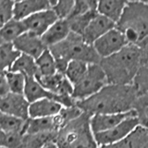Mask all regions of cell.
Listing matches in <instances>:
<instances>
[{"label":"cell","instance_id":"obj_1","mask_svg":"<svg viewBox=\"0 0 148 148\" xmlns=\"http://www.w3.org/2000/svg\"><path fill=\"white\" fill-rule=\"evenodd\" d=\"M139 94L133 84H108L96 95L83 101L76 102L82 112L96 114L127 113L133 110Z\"/></svg>","mask_w":148,"mask_h":148},{"label":"cell","instance_id":"obj_2","mask_svg":"<svg viewBox=\"0 0 148 148\" xmlns=\"http://www.w3.org/2000/svg\"><path fill=\"white\" fill-rule=\"evenodd\" d=\"M147 61L148 55L145 49L127 45L119 52L102 58L99 64L109 84L131 85Z\"/></svg>","mask_w":148,"mask_h":148},{"label":"cell","instance_id":"obj_3","mask_svg":"<svg viewBox=\"0 0 148 148\" xmlns=\"http://www.w3.org/2000/svg\"><path fill=\"white\" fill-rule=\"evenodd\" d=\"M116 28L129 45L145 49L148 45V2L127 1Z\"/></svg>","mask_w":148,"mask_h":148},{"label":"cell","instance_id":"obj_4","mask_svg":"<svg viewBox=\"0 0 148 148\" xmlns=\"http://www.w3.org/2000/svg\"><path fill=\"white\" fill-rule=\"evenodd\" d=\"M57 63L58 71L65 73L69 63L73 60L87 64H99L101 58L94 45L86 43L82 35L71 32L63 42L48 48Z\"/></svg>","mask_w":148,"mask_h":148},{"label":"cell","instance_id":"obj_5","mask_svg":"<svg viewBox=\"0 0 148 148\" xmlns=\"http://www.w3.org/2000/svg\"><path fill=\"white\" fill-rule=\"evenodd\" d=\"M91 115L85 112L60 130L56 139L58 148H99L92 132Z\"/></svg>","mask_w":148,"mask_h":148},{"label":"cell","instance_id":"obj_6","mask_svg":"<svg viewBox=\"0 0 148 148\" xmlns=\"http://www.w3.org/2000/svg\"><path fill=\"white\" fill-rule=\"evenodd\" d=\"M108 84V78L100 64H90L84 77L74 85L72 98L76 102L88 99Z\"/></svg>","mask_w":148,"mask_h":148},{"label":"cell","instance_id":"obj_7","mask_svg":"<svg viewBox=\"0 0 148 148\" xmlns=\"http://www.w3.org/2000/svg\"><path fill=\"white\" fill-rule=\"evenodd\" d=\"M139 126V122L136 117H131L125 119L111 130L94 134L95 139L98 146L115 145L125 140L134 130Z\"/></svg>","mask_w":148,"mask_h":148},{"label":"cell","instance_id":"obj_8","mask_svg":"<svg viewBox=\"0 0 148 148\" xmlns=\"http://www.w3.org/2000/svg\"><path fill=\"white\" fill-rule=\"evenodd\" d=\"M128 44L126 38L117 28H114L106 32L98 40H96L92 45L96 53L102 58H108L116 53L119 52Z\"/></svg>","mask_w":148,"mask_h":148},{"label":"cell","instance_id":"obj_9","mask_svg":"<svg viewBox=\"0 0 148 148\" xmlns=\"http://www.w3.org/2000/svg\"><path fill=\"white\" fill-rule=\"evenodd\" d=\"M30 103L23 95L9 92L0 97V112L21 119H29Z\"/></svg>","mask_w":148,"mask_h":148},{"label":"cell","instance_id":"obj_10","mask_svg":"<svg viewBox=\"0 0 148 148\" xmlns=\"http://www.w3.org/2000/svg\"><path fill=\"white\" fill-rule=\"evenodd\" d=\"M58 20V18L53 9L48 8L28 17L23 21V22L26 26L27 32L42 37Z\"/></svg>","mask_w":148,"mask_h":148},{"label":"cell","instance_id":"obj_11","mask_svg":"<svg viewBox=\"0 0 148 148\" xmlns=\"http://www.w3.org/2000/svg\"><path fill=\"white\" fill-rule=\"evenodd\" d=\"M35 79L45 90L59 96H72L74 86L64 73L57 72L50 76H36Z\"/></svg>","mask_w":148,"mask_h":148},{"label":"cell","instance_id":"obj_12","mask_svg":"<svg viewBox=\"0 0 148 148\" xmlns=\"http://www.w3.org/2000/svg\"><path fill=\"white\" fill-rule=\"evenodd\" d=\"M131 117H136L134 110H132L127 113L92 115L91 116L90 119L92 132L94 134L106 132Z\"/></svg>","mask_w":148,"mask_h":148},{"label":"cell","instance_id":"obj_13","mask_svg":"<svg viewBox=\"0 0 148 148\" xmlns=\"http://www.w3.org/2000/svg\"><path fill=\"white\" fill-rule=\"evenodd\" d=\"M14 47L21 54L30 56L37 59L47 47L42 41V38L30 32H26L13 43Z\"/></svg>","mask_w":148,"mask_h":148},{"label":"cell","instance_id":"obj_14","mask_svg":"<svg viewBox=\"0 0 148 148\" xmlns=\"http://www.w3.org/2000/svg\"><path fill=\"white\" fill-rule=\"evenodd\" d=\"M65 125L66 122L60 114L50 118L29 119L25 133H58Z\"/></svg>","mask_w":148,"mask_h":148},{"label":"cell","instance_id":"obj_15","mask_svg":"<svg viewBox=\"0 0 148 148\" xmlns=\"http://www.w3.org/2000/svg\"><path fill=\"white\" fill-rule=\"evenodd\" d=\"M114 28H116V23L98 13L91 21L82 36L86 43L92 45L96 40Z\"/></svg>","mask_w":148,"mask_h":148},{"label":"cell","instance_id":"obj_16","mask_svg":"<svg viewBox=\"0 0 148 148\" xmlns=\"http://www.w3.org/2000/svg\"><path fill=\"white\" fill-rule=\"evenodd\" d=\"M52 8V1L46 0H23L15 1L13 18L18 21H24L34 14Z\"/></svg>","mask_w":148,"mask_h":148},{"label":"cell","instance_id":"obj_17","mask_svg":"<svg viewBox=\"0 0 148 148\" xmlns=\"http://www.w3.org/2000/svg\"><path fill=\"white\" fill-rule=\"evenodd\" d=\"M71 32L67 20H58L41 37L47 48L63 42Z\"/></svg>","mask_w":148,"mask_h":148},{"label":"cell","instance_id":"obj_18","mask_svg":"<svg viewBox=\"0 0 148 148\" xmlns=\"http://www.w3.org/2000/svg\"><path fill=\"white\" fill-rule=\"evenodd\" d=\"M63 106L58 102L51 99H41L30 104L29 119L55 117L60 113Z\"/></svg>","mask_w":148,"mask_h":148},{"label":"cell","instance_id":"obj_19","mask_svg":"<svg viewBox=\"0 0 148 148\" xmlns=\"http://www.w3.org/2000/svg\"><path fill=\"white\" fill-rule=\"evenodd\" d=\"M126 3L127 1H120V0L98 1L97 2V12L117 24V22L122 16Z\"/></svg>","mask_w":148,"mask_h":148},{"label":"cell","instance_id":"obj_20","mask_svg":"<svg viewBox=\"0 0 148 148\" xmlns=\"http://www.w3.org/2000/svg\"><path fill=\"white\" fill-rule=\"evenodd\" d=\"M58 133H24L18 148H43L55 143Z\"/></svg>","mask_w":148,"mask_h":148},{"label":"cell","instance_id":"obj_21","mask_svg":"<svg viewBox=\"0 0 148 148\" xmlns=\"http://www.w3.org/2000/svg\"><path fill=\"white\" fill-rule=\"evenodd\" d=\"M26 32L27 29L23 21H18L13 18L0 29V36L4 43L13 44L18 37L25 34Z\"/></svg>","mask_w":148,"mask_h":148},{"label":"cell","instance_id":"obj_22","mask_svg":"<svg viewBox=\"0 0 148 148\" xmlns=\"http://www.w3.org/2000/svg\"><path fill=\"white\" fill-rule=\"evenodd\" d=\"M8 71L21 73L26 78H35L37 73H38V69H37V65L34 58H32L30 56L21 54L15 61V63L12 65L11 69Z\"/></svg>","mask_w":148,"mask_h":148},{"label":"cell","instance_id":"obj_23","mask_svg":"<svg viewBox=\"0 0 148 148\" xmlns=\"http://www.w3.org/2000/svg\"><path fill=\"white\" fill-rule=\"evenodd\" d=\"M27 120L0 112V130L9 133L24 134Z\"/></svg>","mask_w":148,"mask_h":148},{"label":"cell","instance_id":"obj_24","mask_svg":"<svg viewBox=\"0 0 148 148\" xmlns=\"http://www.w3.org/2000/svg\"><path fill=\"white\" fill-rule=\"evenodd\" d=\"M21 54L11 43H4L0 45V71L7 72L11 69Z\"/></svg>","mask_w":148,"mask_h":148},{"label":"cell","instance_id":"obj_25","mask_svg":"<svg viewBox=\"0 0 148 148\" xmlns=\"http://www.w3.org/2000/svg\"><path fill=\"white\" fill-rule=\"evenodd\" d=\"M35 62L38 69L36 76H50L58 72L57 63L48 48L38 58L35 59Z\"/></svg>","mask_w":148,"mask_h":148},{"label":"cell","instance_id":"obj_26","mask_svg":"<svg viewBox=\"0 0 148 148\" xmlns=\"http://www.w3.org/2000/svg\"><path fill=\"white\" fill-rule=\"evenodd\" d=\"M88 67H89V64L85 62L79 61V60H73V61H71L69 63L64 74L68 80L71 82V84L74 86L84 77L87 72Z\"/></svg>","mask_w":148,"mask_h":148},{"label":"cell","instance_id":"obj_27","mask_svg":"<svg viewBox=\"0 0 148 148\" xmlns=\"http://www.w3.org/2000/svg\"><path fill=\"white\" fill-rule=\"evenodd\" d=\"M97 14H98L97 9H94V10H91L89 12L83 14V15L67 20L69 21V27H71V32H74V34H79V35H82L83 32L85 31V29L87 28V26L89 25L91 21L97 15Z\"/></svg>","mask_w":148,"mask_h":148},{"label":"cell","instance_id":"obj_28","mask_svg":"<svg viewBox=\"0 0 148 148\" xmlns=\"http://www.w3.org/2000/svg\"><path fill=\"white\" fill-rule=\"evenodd\" d=\"M139 126L148 130V95H139L134 105Z\"/></svg>","mask_w":148,"mask_h":148},{"label":"cell","instance_id":"obj_29","mask_svg":"<svg viewBox=\"0 0 148 148\" xmlns=\"http://www.w3.org/2000/svg\"><path fill=\"white\" fill-rule=\"evenodd\" d=\"M7 80L10 92L17 95H23L26 83V77L23 74L18 72L7 71Z\"/></svg>","mask_w":148,"mask_h":148},{"label":"cell","instance_id":"obj_30","mask_svg":"<svg viewBox=\"0 0 148 148\" xmlns=\"http://www.w3.org/2000/svg\"><path fill=\"white\" fill-rule=\"evenodd\" d=\"M75 1L64 0V1H52V8L58 20H68L72 11Z\"/></svg>","mask_w":148,"mask_h":148},{"label":"cell","instance_id":"obj_31","mask_svg":"<svg viewBox=\"0 0 148 148\" xmlns=\"http://www.w3.org/2000/svg\"><path fill=\"white\" fill-rule=\"evenodd\" d=\"M139 95H148V61L143 66L133 82Z\"/></svg>","mask_w":148,"mask_h":148},{"label":"cell","instance_id":"obj_32","mask_svg":"<svg viewBox=\"0 0 148 148\" xmlns=\"http://www.w3.org/2000/svg\"><path fill=\"white\" fill-rule=\"evenodd\" d=\"M97 2L98 1H92V0H78V1H75L69 18L81 16L91 10L97 9Z\"/></svg>","mask_w":148,"mask_h":148},{"label":"cell","instance_id":"obj_33","mask_svg":"<svg viewBox=\"0 0 148 148\" xmlns=\"http://www.w3.org/2000/svg\"><path fill=\"white\" fill-rule=\"evenodd\" d=\"M23 134L9 133L0 130V147L18 148Z\"/></svg>","mask_w":148,"mask_h":148},{"label":"cell","instance_id":"obj_34","mask_svg":"<svg viewBox=\"0 0 148 148\" xmlns=\"http://www.w3.org/2000/svg\"><path fill=\"white\" fill-rule=\"evenodd\" d=\"M15 1L0 0V29L13 18V8Z\"/></svg>","mask_w":148,"mask_h":148},{"label":"cell","instance_id":"obj_35","mask_svg":"<svg viewBox=\"0 0 148 148\" xmlns=\"http://www.w3.org/2000/svg\"><path fill=\"white\" fill-rule=\"evenodd\" d=\"M9 92L10 91L7 80V72L0 71V97L7 95Z\"/></svg>","mask_w":148,"mask_h":148},{"label":"cell","instance_id":"obj_36","mask_svg":"<svg viewBox=\"0 0 148 148\" xmlns=\"http://www.w3.org/2000/svg\"><path fill=\"white\" fill-rule=\"evenodd\" d=\"M43 148H58V147L56 145V143H48L47 145L44 146Z\"/></svg>","mask_w":148,"mask_h":148},{"label":"cell","instance_id":"obj_37","mask_svg":"<svg viewBox=\"0 0 148 148\" xmlns=\"http://www.w3.org/2000/svg\"><path fill=\"white\" fill-rule=\"evenodd\" d=\"M2 44H4V41L2 40V38H1V36H0V45H1Z\"/></svg>","mask_w":148,"mask_h":148},{"label":"cell","instance_id":"obj_38","mask_svg":"<svg viewBox=\"0 0 148 148\" xmlns=\"http://www.w3.org/2000/svg\"><path fill=\"white\" fill-rule=\"evenodd\" d=\"M145 52L147 53V55H148V45H146V47L145 48Z\"/></svg>","mask_w":148,"mask_h":148},{"label":"cell","instance_id":"obj_39","mask_svg":"<svg viewBox=\"0 0 148 148\" xmlns=\"http://www.w3.org/2000/svg\"><path fill=\"white\" fill-rule=\"evenodd\" d=\"M0 148H5V147H0Z\"/></svg>","mask_w":148,"mask_h":148}]
</instances>
